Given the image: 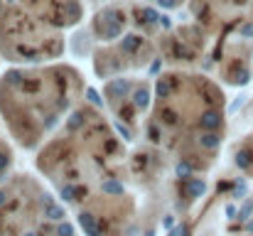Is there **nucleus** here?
<instances>
[{
	"label": "nucleus",
	"instance_id": "nucleus-4",
	"mask_svg": "<svg viewBox=\"0 0 253 236\" xmlns=\"http://www.w3.org/2000/svg\"><path fill=\"white\" fill-rule=\"evenodd\" d=\"M168 30L163 12L140 0L103 5L88 25V35L96 42L91 57L93 74L111 81L148 69L160 59V40Z\"/></svg>",
	"mask_w": 253,
	"mask_h": 236
},
{
	"label": "nucleus",
	"instance_id": "nucleus-8",
	"mask_svg": "<svg viewBox=\"0 0 253 236\" xmlns=\"http://www.w3.org/2000/svg\"><path fill=\"white\" fill-rule=\"evenodd\" d=\"M189 15L214 42L253 37V0H189Z\"/></svg>",
	"mask_w": 253,
	"mask_h": 236
},
{
	"label": "nucleus",
	"instance_id": "nucleus-2",
	"mask_svg": "<svg viewBox=\"0 0 253 236\" xmlns=\"http://www.w3.org/2000/svg\"><path fill=\"white\" fill-rule=\"evenodd\" d=\"M226 136L224 89L204 72H160L153 84V106L145 138L179 170L204 175L216 162Z\"/></svg>",
	"mask_w": 253,
	"mask_h": 236
},
{
	"label": "nucleus",
	"instance_id": "nucleus-7",
	"mask_svg": "<svg viewBox=\"0 0 253 236\" xmlns=\"http://www.w3.org/2000/svg\"><path fill=\"white\" fill-rule=\"evenodd\" d=\"M103 101L108 108L111 121L121 128V136L126 133L130 141L143 131L145 136V123L148 113L153 106V84L140 77H118L106 81L103 86Z\"/></svg>",
	"mask_w": 253,
	"mask_h": 236
},
{
	"label": "nucleus",
	"instance_id": "nucleus-12",
	"mask_svg": "<svg viewBox=\"0 0 253 236\" xmlns=\"http://www.w3.org/2000/svg\"><path fill=\"white\" fill-rule=\"evenodd\" d=\"M5 2H7V0H0V5H5Z\"/></svg>",
	"mask_w": 253,
	"mask_h": 236
},
{
	"label": "nucleus",
	"instance_id": "nucleus-10",
	"mask_svg": "<svg viewBox=\"0 0 253 236\" xmlns=\"http://www.w3.org/2000/svg\"><path fill=\"white\" fill-rule=\"evenodd\" d=\"M12 157H15V153H12V145L5 141V136H2V131H0V180L10 175Z\"/></svg>",
	"mask_w": 253,
	"mask_h": 236
},
{
	"label": "nucleus",
	"instance_id": "nucleus-9",
	"mask_svg": "<svg viewBox=\"0 0 253 236\" xmlns=\"http://www.w3.org/2000/svg\"><path fill=\"white\" fill-rule=\"evenodd\" d=\"M35 15L44 17L54 27L69 32L84 20V0H17Z\"/></svg>",
	"mask_w": 253,
	"mask_h": 236
},
{
	"label": "nucleus",
	"instance_id": "nucleus-13",
	"mask_svg": "<svg viewBox=\"0 0 253 236\" xmlns=\"http://www.w3.org/2000/svg\"><path fill=\"white\" fill-rule=\"evenodd\" d=\"M0 62H2V57H0Z\"/></svg>",
	"mask_w": 253,
	"mask_h": 236
},
{
	"label": "nucleus",
	"instance_id": "nucleus-11",
	"mask_svg": "<svg viewBox=\"0 0 253 236\" xmlns=\"http://www.w3.org/2000/svg\"><path fill=\"white\" fill-rule=\"evenodd\" d=\"M145 5H153L158 10H179L184 5H189V0H140Z\"/></svg>",
	"mask_w": 253,
	"mask_h": 236
},
{
	"label": "nucleus",
	"instance_id": "nucleus-1",
	"mask_svg": "<svg viewBox=\"0 0 253 236\" xmlns=\"http://www.w3.org/2000/svg\"><path fill=\"white\" fill-rule=\"evenodd\" d=\"M37 172L67 204L84 236H128L138 214L133 155L116 123L84 98L37 150Z\"/></svg>",
	"mask_w": 253,
	"mask_h": 236
},
{
	"label": "nucleus",
	"instance_id": "nucleus-6",
	"mask_svg": "<svg viewBox=\"0 0 253 236\" xmlns=\"http://www.w3.org/2000/svg\"><path fill=\"white\" fill-rule=\"evenodd\" d=\"M67 32L35 15L17 0L0 5V57L15 67L59 62Z\"/></svg>",
	"mask_w": 253,
	"mask_h": 236
},
{
	"label": "nucleus",
	"instance_id": "nucleus-3",
	"mask_svg": "<svg viewBox=\"0 0 253 236\" xmlns=\"http://www.w3.org/2000/svg\"><path fill=\"white\" fill-rule=\"evenodd\" d=\"M84 96V72L69 62L12 67L0 77V123L17 148L40 150Z\"/></svg>",
	"mask_w": 253,
	"mask_h": 236
},
{
	"label": "nucleus",
	"instance_id": "nucleus-5",
	"mask_svg": "<svg viewBox=\"0 0 253 236\" xmlns=\"http://www.w3.org/2000/svg\"><path fill=\"white\" fill-rule=\"evenodd\" d=\"M0 236H84L67 204L32 172L0 180Z\"/></svg>",
	"mask_w": 253,
	"mask_h": 236
}]
</instances>
